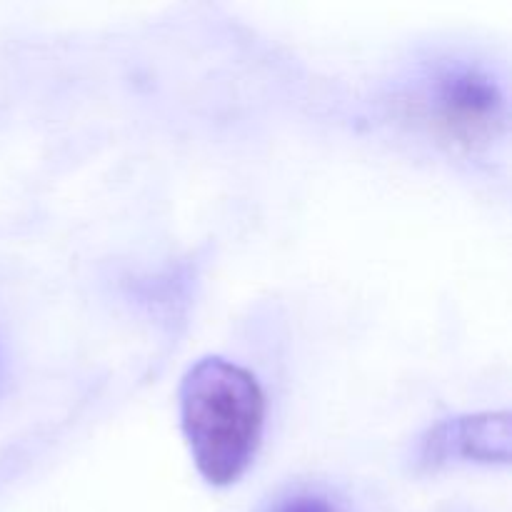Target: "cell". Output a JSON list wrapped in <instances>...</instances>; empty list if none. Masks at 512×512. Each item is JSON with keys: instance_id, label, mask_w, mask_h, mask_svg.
<instances>
[{"instance_id": "7a4b0ae2", "label": "cell", "mask_w": 512, "mask_h": 512, "mask_svg": "<svg viewBox=\"0 0 512 512\" xmlns=\"http://www.w3.org/2000/svg\"><path fill=\"white\" fill-rule=\"evenodd\" d=\"M420 115L448 143L475 150L498 138L505 125V95L488 70L470 63L445 65L418 93Z\"/></svg>"}, {"instance_id": "6da1fadb", "label": "cell", "mask_w": 512, "mask_h": 512, "mask_svg": "<svg viewBox=\"0 0 512 512\" xmlns=\"http://www.w3.org/2000/svg\"><path fill=\"white\" fill-rule=\"evenodd\" d=\"M180 425L205 483H238L263 440V390L248 370L228 360H200L180 385Z\"/></svg>"}, {"instance_id": "277c9868", "label": "cell", "mask_w": 512, "mask_h": 512, "mask_svg": "<svg viewBox=\"0 0 512 512\" xmlns=\"http://www.w3.org/2000/svg\"><path fill=\"white\" fill-rule=\"evenodd\" d=\"M265 512H343L330 495L318 490H293L275 500Z\"/></svg>"}, {"instance_id": "3957f363", "label": "cell", "mask_w": 512, "mask_h": 512, "mask_svg": "<svg viewBox=\"0 0 512 512\" xmlns=\"http://www.w3.org/2000/svg\"><path fill=\"white\" fill-rule=\"evenodd\" d=\"M508 415L485 413L445 420L430 430L418 450L423 468H443L450 463H508Z\"/></svg>"}]
</instances>
